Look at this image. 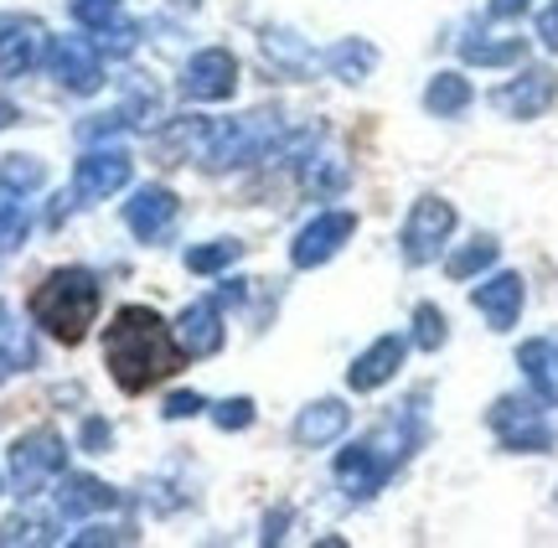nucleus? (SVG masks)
I'll use <instances>...</instances> for the list:
<instances>
[{
    "mask_svg": "<svg viewBox=\"0 0 558 548\" xmlns=\"http://www.w3.org/2000/svg\"><path fill=\"white\" fill-rule=\"evenodd\" d=\"M104 357H109V373H114V383H120L124 393H145V388H156L160 378L181 373L186 346H181V337L160 321L156 310L130 305V310H120L114 326H109Z\"/></svg>",
    "mask_w": 558,
    "mask_h": 548,
    "instance_id": "f257e3e1",
    "label": "nucleus"
},
{
    "mask_svg": "<svg viewBox=\"0 0 558 548\" xmlns=\"http://www.w3.org/2000/svg\"><path fill=\"white\" fill-rule=\"evenodd\" d=\"M94 316H99V280L88 269H58L32 290V321L68 346L88 337Z\"/></svg>",
    "mask_w": 558,
    "mask_h": 548,
    "instance_id": "f03ea898",
    "label": "nucleus"
},
{
    "mask_svg": "<svg viewBox=\"0 0 558 548\" xmlns=\"http://www.w3.org/2000/svg\"><path fill=\"white\" fill-rule=\"evenodd\" d=\"M275 150H279V120L264 109V114H248V120H213L197 161L207 171H233V166L264 161Z\"/></svg>",
    "mask_w": 558,
    "mask_h": 548,
    "instance_id": "7ed1b4c3",
    "label": "nucleus"
},
{
    "mask_svg": "<svg viewBox=\"0 0 558 548\" xmlns=\"http://www.w3.org/2000/svg\"><path fill=\"white\" fill-rule=\"evenodd\" d=\"M492 435H497L507 450H522V455H543V450H554V425H548V414H543L533 399H518V393H507L492 404Z\"/></svg>",
    "mask_w": 558,
    "mask_h": 548,
    "instance_id": "20e7f679",
    "label": "nucleus"
},
{
    "mask_svg": "<svg viewBox=\"0 0 558 548\" xmlns=\"http://www.w3.org/2000/svg\"><path fill=\"white\" fill-rule=\"evenodd\" d=\"M450 233H456V207L445 203V197H418L409 223H403V259L409 265L439 259V248H445Z\"/></svg>",
    "mask_w": 558,
    "mask_h": 548,
    "instance_id": "39448f33",
    "label": "nucleus"
},
{
    "mask_svg": "<svg viewBox=\"0 0 558 548\" xmlns=\"http://www.w3.org/2000/svg\"><path fill=\"white\" fill-rule=\"evenodd\" d=\"M68 466V446H62L58 429H37V435H21L11 450V476L21 491H37L47 476H58Z\"/></svg>",
    "mask_w": 558,
    "mask_h": 548,
    "instance_id": "423d86ee",
    "label": "nucleus"
},
{
    "mask_svg": "<svg viewBox=\"0 0 558 548\" xmlns=\"http://www.w3.org/2000/svg\"><path fill=\"white\" fill-rule=\"evenodd\" d=\"M239 88V58L228 47H207L197 58L186 62V78H181V94L197 103H218V99H233Z\"/></svg>",
    "mask_w": 558,
    "mask_h": 548,
    "instance_id": "0eeeda50",
    "label": "nucleus"
},
{
    "mask_svg": "<svg viewBox=\"0 0 558 548\" xmlns=\"http://www.w3.org/2000/svg\"><path fill=\"white\" fill-rule=\"evenodd\" d=\"M352 233H357V218H352V212H320V218H311V223L295 233L290 259H295V269H316V265H326V259H337V248L347 244Z\"/></svg>",
    "mask_w": 558,
    "mask_h": 548,
    "instance_id": "6e6552de",
    "label": "nucleus"
},
{
    "mask_svg": "<svg viewBox=\"0 0 558 548\" xmlns=\"http://www.w3.org/2000/svg\"><path fill=\"white\" fill-rule=\"evenodd\" d=\"M130 171H135V161L124 156V150H88L78 161V171H73V197L78 203H104V197H114L124 182H130Z\"/></svg>",
    "mask_w": 558,
    "mask_h": 548,
    "instance_id": "1a4fd4ad",
    "label": "nucleus"
},
{
    "mask_svg": "<svg viewBox=\"0 0 558 548\" xmlns=\"http://www.w3.org/2000/svg\"><path fill=\"white\" fill-rule=\"evenodd\" d=\"M47 62H52V73H58L62 88H73V94H99L104 62H99V47L88 37H58L52 52H47Z\"/></svg>",
    "mask_w": 558,
    "mask_h": 548,
    "instance_id": "9d476101",
    "label": "nucleus"
},
{
    "mask_svg": "<svg viewBox=\"0 0 558 548\" xmlns=\"http://www.w3.org/2000/svg\"><path fill=\"white\" fill-rule=\"evenodd\" d=\"M554 99H558V73L554 68H527L518 83H507V88L492 94V109L512 114V120H538Z\"/></svg>",
    "mask_w": 558,
    "mask_h": 548,
    "instance_id": "9b49d317",
    "label": "nucleus"
},
{
    "mask_svg": "<svg viewBox=\"0 0 558 548\" xmlns=\"http://www.w3.org/2000/svg\"><path fill=\"white\" fill-rule=\"evenodd\" d=\"M393 471H399V461H388L373 440H362V446H352V450H341L337 455V482H341V491L357 497V502L362 497H373Z\"/></svg>",
    "mask_w": 558,
    "mask_h": 548,
    "instance_id": "f8f14e48",
    "label": "nucleus"
},
{
    "mask_svg": "<svg viewBox=\"0 0 558 548\" xmlns=\"http://www.w3.org/2000/svg\"><path fill=\"white\" fill-rule=\"evenodd\" d=\"M124 223H130L135 239L156 244V239H166L171 223H177V197H171L166 186H140L135 197L124 203Z\"/></svg>",
    "mask_w": 558,
    "mask_h": 548,
    "instance_id": "ddd939ff",
    "label": "nucleus"
},
{
    "mask_svg": "<svg viewBox=\"0 0 558 548\" xmlns=\"http://www.w3.org/2000/svg\"><path fill=\"white\" fill-rule=\"evenodd\" d=\"M471 301H476V310L492 321V331H512L522 316V275L501 269V275H492L486 284L471 290Z\"/></svg>",
    "mask_w": 558,
    "mask_h": 548,
    "instance_id": "4468645a",
    "label": "nucleus"
},
{
    "mask_svg": "<svg viewBox=\"0 0 558 548\" xmlns=\"http://www.w3.org/2000/svg\"><path fill=\"white\" fill-rule=\"evenodd\" d=\"M41 32L37 21H0V78H21L41 62Z\"/></svg>",
    "mask_w": 558,
    "mask_h": 548,
    "instance_id": "2eb2a0df",
    "label": "nucleus"
},
{
    "mask_svg": "<svg viewBox=\"0 0 558 548\" xmlns=\"http://www.w3.org/2000/svg\"><path fill=\"white\" fill-rule=\"evenodd\" d=\"M403 352H409V342H403V337H378V342H373L357 357V363H352L347 383L357 388V393H373V388H383L403 367Z\"/></svg>",
    "mask_w": 558,
    "mask_h": 548,
    "instance_id": "dca6fc26",
    "label": "nucleus"
},
{
    "mask_svg": "<svg viewBox=\"0 0 558 548\" xmlns=\"http://www.w3.org/2000/svg\"><path fill=\"white\" fill-rule=\"evenodd\" d=\"M518 363L527 373V383L543 404H558V331L554 337H533L518 346Z\"/></svg>",
    "mask_w": 558,
    "mask_h": 548,
    "instance_id": "f3484780",
    "label": "nucleus"
},
{
    "mask_svg": "<svg viewBox=\"0 0 558 548\" xmlns=\"http://www.w3.org/2000/svg\"><path fill=\"white\" fill-rule=\"evenodd\" d=\"M181 346L186 357H213L222 346V316H218V301H197L181 310V326H177Z\"/></svg>",
    "mask_w": 558,
    "mask_h": 548,
    "instance_id": "a211bd4d",
    "label": "nucleus"
},
{
    "mask_svg": "<svg viewBox=\"0 0 558 548\" xmlns=\"http://www.w3.org/2000/svg\"><path fill=\"white\" fill-rule=\"evenodd\" d=\"M347 425H352V409L341 404V399H320V404L311 409H300V419H295V440L300 446H331L337 435H347Z\"/></svg>",
    "mask_w": 558,
    "mask_h": 548,
    "instance_id": "6ab92c4d",
    "label": "nucleus"
},
{
    "mask_svg": "<svg viewBox=\"0 0 558 548\" xmlns=\"http://www.w3.org/2000/svg\"><path fill=\"white\" fill-rule=\"evenodd\" d=\"M120 508V491L104 487L99 476H68L58 487V512L62 517H88V512Z\"/></svg>",
    "mask_w": 558,
    "mask_h": 548,
    "instance_id": "aec40b11",
    "label": "nucleus"
},
{
    "mask_svg": "<svg viewBox=\"0 0 558 548\" xmlns=\"http://www.w3.org/2000/svg\"><path fill=\"white\" fill-rule=\"evenodd\" d=\"M320 62H326L341 83H362L373 68H378V47L362 41V37H347V41H337V47H326V58Z\"/></svg>",
    "mask_w": 558,
    "mask_h": 548,
    "instance_id": "412c9836",
    "label": "nucleus"
},
{
    "mask_svg": "<svg viewBox=\"0 0 558 548\" xmlns=\"http://www.w3.org/2000/svg\"><path fill=\"white\" fill-rule=\"evenodd\" d=\"M300 182H305V192L311 197H337V192H347V182H352V171H347V161L341 156H311L305 161V171H300Z\"/></svg>",
    "mask_w": 558,
    "mask_h": 548,
    "instance_id": "4be33fe9",
    "label": "nucleus"
},
{
    "mask_svg": "<svg viewBox=\"0 0 558 548\" xmlns=\"http://www.w3.org/2000/svg\"><path fill=\"white\" fill-rule=\"evenodd\" d=\"M460 58L476 62V68H512V62L527 58V41H481L476 32L471 37H460Z\"/></svg>",
    "mask_w": 558,
    "mask_h": 548,
    "instance_id": "5701e85b",
    "label": "nucleus"
},
{
    "mask_svg": "<svg viewBox=\"0 0 558 548\" xmlns=\"http://www.w3.org/2000/svg\"><path fill=\"white\" fill-rule=\"evenodd\" d=\"M465 103H471V83L460 78V73H439V78L424 88V109H429V114H439V120L460 114Z\"/></svg>",
    "mask_w": 558,
    "mask_h": 548,
    "instance_id": "b1692460",
    "label": "nucleus"
},
{
    "mask_svg": "<svg viewBox=\"0 0 558 548\" xmlns=\"http://www.w3.org/2000/svg\"><path fill=\"white\" fill-rule=\"evenodd\" d=\"M497 254H501V248L492 244V239H471L460 254H450V259H445V275H450V280H471V275H481L486 265H497Z\"/></svg>",
    "mask_w": 558,
    "mask_h": 548,
    "instance_id": "393cba45",
    "label": "nucleus"
},
{
    "mask_svg": "<svg viewBox=\"0 0 558 548\" xmlns=\"http://www.w3.org/2000/svg\"><path fill=\"white\" fill-rule=\"evenodd\" d=\"M264 52H269L279 68H290V73H305V68L316 62L311 58V47H305L300 37H290V32H269V37H264Z\"/></svg>",
    "mask_w": 558,
    "mask_h": 548,
    "instance_id": "a878e982",
    "label": "nucleus"
},
{
    "mask_svg": "<svg viewBox=\"0 0 558 548\" xmlns=\"http://www.w3.org/2000/svg\"><path fill=\"white\" fill-rule=\"evenodd\" d=\"M233 259H239V244H233V239H218V244L186 248V269H192V275H218V269H228Z\"/></svg>",
    "mask_w": 558,
    "mask_h": 548,
    "instance_id": "bb28decb",
    "label": "nucleus"
},
{
    "mask_svg": "<svg viewBox=\"0 0 558 548\" xmlns=\"http://www.w3.org/2000/svg\"><path fill=\"white\" fill-rule=\"evenodd\" d=\"M41 182H47V171H41V161H32V156H5V161H0V186H11V192H37Z\"/></svg>",
    "mask_w": 558,
    "mask_h": 548,
    "instance_id": "cd10ccee",
    "label": "nucleus"
},
{
    "mask_svg": "<svg viewBox=\"0 0 558 548\" xmlns=\"http://www.w3.org/2000/svg\"><path fill=\"white\" fill-rule=\"evenodd\" d=\"M414 342L424 352H439L445 346V316H439V305H418L414 310Z\"/></svg>",
    "mask_w": 558,
    "mask_h": 548,
    "instance_id": "c85d7f7f",
    "label": "nucleus"
},
{
    "mask_svg": "<svg viewBox=\"0 0 558 548\" xmlns=\"http://www.w3.org/2000/svg\"><path fill=\"white\" fill-rule=\"evenodd\" d=\"M26 228H32L26 207H21V203H0V248H16L21 239H26Z\"/></svg>",
    "mask_w": 558,
    "mask_h": 548,
    "instance_id": "c756f323",
    "label": "nucleus"
},
{
    "mask_svg": "<svg viewBox=\"0 0 558 548\" xmlns=\"http://www.w3.org/2000/svg\"><path fill=\"white\" fill-rule=\"evenodd\" d=\"M120 5L124 0H73V21H83L88 32H99L104 21L120 16Z\"/></svg>",
    "mask_w": 558,
    "mask_h": 548,
    "instance_id": "7c9ffc66",
    "label": "nucleus"
},
{
    "mask_svg": "<svg viewBox=\"0 0 558 548\" xmlns=\"http://www.w3.org/2000/svg\"><path fill=\"white\" fill-rule=\"evenodd\" d=\"M213 425L218 429H248L254 425V399H222L213 409Z\"/></svg>",
    "mask_w": 558,
    "mask_h": 548,
    "instance_id": "2f4dec72",
    "label": "nucleus"
},
{
    "mask_svg": "<svg viewBox=\"0 0 558 548\" xmlns=\"http://www.w3.org/2000/svg\"><path fill=\"white\" fill-rule=\"evenodd\" d=\"M0 544H47V528H41V523H21V517H11V523L0 528Z\"/></svg>",
    "mask_w": 558,
    "mask_h": 548,
    "instance_id": "473e14b6",
    "label": "nucleus"
},
{
    "mask_svg": "<svg viewBox=\"0 0 558 548\" xmlns=\"http://www.w3.org/2000/svg\"><path fill=\"white\" fill-rule=\"evenodd\" d=\"M197 409H207L197 393H171V399H166V419H192Z\"/></svg>",
    "mask_w": 558,
    "mask_h": 548,
    "instance_id": "72a5a7b5",
    "label": "nucleus"
},
{
    "mask_svg": "<svg viewBox=\"0 0 558 548\" xmlns=\"http://www.w3.org/2000/svg\"><path fill=\"white\" fill-rule=\"evenodd\" d=\"M538 41L548 47V52H558V0L538 16Z\"/></svg>",
    "mask_w": 558,
    "mask_h": 548,
    "instance_id": "f704fd0d",
    "label": "nucleus"
},
{
    "mask_svg": "<svg viewBox=\"0 0 558 548\" xmlns=\"http://www.w3.org/2000/svg\"><path fill=\"white\" fill-rule=\"evenodd\" d=\"M83 446L94 450V455H104V450H109V425H104V419H88V425H83Z\"/></svg>",
    "mask_w": 558,
    "mask_h": 548,
    "instance_id": "c9c22d12",
    "label": "nucleus"
},
{
    "mask_svg": "<svg viewBox=\"0 0 558 548\" xmlns=\"http://www.w3.org/2000/svg\"><path fill=\"white\" fill-rule=\"evenodd\" d=\"M527 5H533V0H492V5H486V16H492V21H512V16H522Z\"/></svg>",
    "mask_w": 558,
    "mask_h": 548,
    "instance_id": "e433bc0d",
    "label": "nucleus"
},
{
    "mask_svg": "<svg viewBox=\"0 0 558 548\" xmlns=\"http://www.w3.org/2000/svg\"><path fill=\"white\" fill-rule=\"evenodd\" d=\"M21 120V114H16V103H5V99H0V130H5V124H16Z\"/></svg>",
    "mask_w": 558,
    "mask_h": 548,
    "instance_id": "4c0bfd02",
    "label": "nucleus"
}]
</instances>
